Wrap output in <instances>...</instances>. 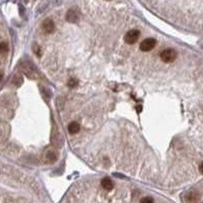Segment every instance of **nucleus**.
Segmentation results:
<instances>
[{
    "label": "nucleus",
    "instance_id": "6",
    "mask_svg": "<svg viewBox=\"0 0 203 203\" xmlns=\"http://www.w3.org/2000/svg\"><path fill=\"white\" fill-rule=\"evenodd\" d=\"M79 130H80V125H79L77 122H71L70 124L68 125V131L70 134L78 133Z\"/></svg>",
    "mask_w": 203,
    "mask_h": 203
},
{
    "label": "nucleus",
    "instance_id": "1",
    "mask_svg": "<svg viewBox=\"0 0 203 203\" xmlns=\"http://www.w3.org/2000/svg\"><path fill=\"white\" fill-rule=\"evenodd\" d=\"M177 57V52L172 48L164 49L161 53V59L166 63H171L176 59Z\"/></svg>",
    "mask_w": 203,
    "mask_h": 203
},
{
    "label": "nucleus",
    "instance_id": "2",
    "mask_svg": "<svg viewBox=\"0 0 203 203\" xmlns=\"http://www.w3.org/2000/svg\"><path fill=\"white\" fill-rule=\"evenodd\" d=\"M140 37V32L137 30H131L125 35L124 40L127 44H134L138 41Z\"/></svg>",
    "mask_w": 203,
    "mask_h": 203
},
{
    "label": "nucleus",
    "instance_id": "12",
    "mask_svg": "<svg viewBox=\"0 0 203 203\" xmlns=\"http://www.w3.org/2000/svg\"><path fill=\"white\" fill-rule=\"evenodd\" d=\"M199 171L203 174V163H201V164L199 166Z\"/></svg>",
    "mask_w": 203,
    "mask_h": 203
},
{
    "label": "nucleus",
    "instance_id": "13",
    "mask_svg": "<svg viewBox=\"0 0 203 203\" xmlns=\"http://www.w3.org/2000/svg\"><path fill=\"white\" fill-rule=\"evenodd\" d=\"M2 77H3V75H2V73H0V80L2 79Z\"/></svg>",
    "mask_w": 203,
    "mask_h": 203
},
{
    "label": "nucleus",
    "instance_id": "3",
    "mask_svg": "<svg viewBox=\"0 0 203 203\" xmlns=\"http://www.w3.org/2000/svg\"><path fill=\"white\" fill-rule=\"evenodd\" d=\"M156 45V41L152 38H148V39L143 40L140 43V50L143 52H148V51L152 50Z\"/></svg>",
    "mask_w": 203,
    "mask_h": 203
},
{
    "label": "nucleus",
    "instance_id": "8",
    "mask_svg": "<svg viewBox=\"0 0 203 203\" xmlns=\"http://www.w3.org/2000/svg\"><path fill=\"white\" fill-rule=\"evenodd\" d=\"M47 158H48V160L51 161H55L56 160H57V155H56L54 152H48Z\"/></svg>",
    "mask_w": 203,
    "mask_h": 203
},
{
    "label": "nucleus",
    "instance_id": "4",
    "mask_svg": "<svg viewBox=\"0 0 203 203\" xmlns=\"http://www.w3.org/2000/svg\"><path fill=\"white\" fill-rule=\"evenodd\" d=\"M42 28H43V30L45 33H47V34H51V33H53L54 30H55V24H54V22L52 19H47L44 20Z\"/></svg>",
    "mask_w": 203,
    "mask_h": 203
},
{
    "label": "nucleus",
    "instance_id": "7",
    "mask_svg": "<svg viewBox=\"0 0 203 203\" xmlns=\"http://www.w3.org/2000/svg\"><path fill=\"white\" fill-rule=\"evenodd\" d=\"M71 17H73V22H75V20H76V14H75V12H74L73 10H70V11L67 13V19L69 20V22H71Z\"/></svg>",
    "mask_w": 203,
    "mask_h": 203
},
{
    "label": "nucleus",
    "instance_id": "10",
    "mask_svg": "<svg viewBox=\"0 0 203 203\" xmlns=\"http://www.w3.org/2000/svg\"><path fill=\"white\" fill-rule=\"evenodd\" d=\"M140 203H155V201H153V199L151 197H143L140 200Z\"/></svg>",
    "mask_w": 203,
    "mask_h": 203
},
{
    "label": "nucleus",
    "instance_id": "9",
    "mask_svg": "<svg viewBox=\"0 0 203 203\" xmlns=\"http://www.w3.org/2000/svg\"><path fill=\"white\" fill-rule=\"evenodd\" d=\"M8 50V46H7L6 43L1 42L0 43V52H6Z\"/></svg>",
    "mask_w": 203,
    "mask_h": 203
},
{
    "label": "nucleus",
    "instance_id": "5",
    "mask_svg": "<svg viewBox=\"0 0 203 203\" xmlns=\"http://www.w3.org/2000/svg\"><path fill=\"white\" fill-rule=\"evenodd\" d=\"M101 184H102L103 188H104L105 190H108V191L112 190L113 187H114V184H113L112 180L110 179V178H104V179L102 180Z\"/></svg>",
    "mask_w": 203,
    "mask_h": 203
},
{
    "label": "nucleus",
    "instance_id": "11",
    "mask_svg": "<svg viewBox=\"0 0 203 203\" xmlns=\"http://www.w3.org/2000/svg\"><path fill=\"white\" fill-rule=\"evenodd\" d=\"M76 83H77V82H76L75 79H73V78H71L70 80L68 81V86H70V87H74V86H76Z\"/></svg>",
    "mask_w": 203,
    "mask_h": 203
}]
</instances>
